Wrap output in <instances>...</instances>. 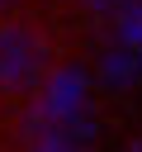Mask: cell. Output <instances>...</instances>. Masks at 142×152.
<instances>
[{"instance_id":"obj_3","label":"cell","mask_w":142,"mask_h":152,"mask_svg":"<svg viewBox=\"0 0 142 152\" xmlns=\"http://www.w3.org/2000/svg\"><path fill=\"white\" fill-rule=\"evenodd\" d=\"M128 152H142V138H137V142H133V147H128Z\"/></svg>"},{"instance_id":"obj_2","label":"cell","mask_w":142,"mask_h":152,"mask_svg":"<svg viewBox=\"0 0 142 152\" xmlns=\"http://www.w3.org/2000/svg\"><path fill=\"white\" fill-rule=\"evenodd\" d=\"M128 0H90V10H99V14H109V10H123Z\"/></svg>"},{"instance_id":"obj_1","label":"cell","mask_w":142,"mask_h":152,"mask_svg":"<svg viewBox=\"0 0 142 152\" xmlns=\"http://www.w3.org/2000/svg\"><path fill=\"white\" fill-rule=\"evenodd\" d=\"M47 76V43L28 24H0V95H28Z\"/></svg>"},{"instance_id":"obj_4","label":"cell","mask_w":142,"mask_h":152,"mask_svg":"<svg viewBox=\"0 0 142 152\" xmlns=\"http://www.w3.org/2000/svg\"><path fill=\"white\" fill-rule=\"evenodd\" d=\"M0 5H14V0H0Z\"/></svg>"}]
</instances>
